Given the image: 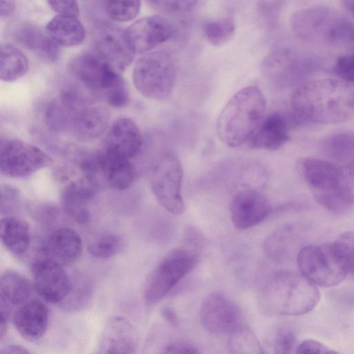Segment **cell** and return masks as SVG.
Here are the masks:
<instances>
[{
  "label": "cell",
  "mask_w": 354,
  "mask_h": 354,
  "mask_svg": "<svg viewBox=\"0 0 354 354\" xmlns=\"http://www.w3.org/2000/svg\"><path fill=\"white\" fill-rule=\"evenodd\" d=\"M290 104L295 124L343 122L354 118V86L331 78L306 81L297 86Z\"/></svg>",
  "instance_id": "6da1fadb"
},
{
  "label": "cell",
  "mask_w": 354,
  "mask_h": 354,
  "mask_svg": "<svg viewBox=\"0 0 354 354\" xmlns=\"http://www.w3.org/2000/svg\"><path fill=\"white\" fill-rule=\"evenodd\" d=\"M319 299L317 286L301 274L283 271L266 282L258 304L266 315L297 316L310 312Z\"/></svg>",
  "instance_id": "7a4b0ae2"
},
{
  "label": "cell",
  "mask_w": 354,
  "mask_h": 354,
  "mask_svg": "<svg viewBox=\"0 0 354 354\" xmlns=\"http://www.w3.org/2000/svg\"><path fill=\"white\" fill-rule=\"evenodd\" d=\"M267 102L256 86L239 90L227 102L216 122V132L226 145L234 147L249 142L266 112Z\"/></svg>",
  "instance_id": "3957f363"
},
{
  "label": "cell",
  "mask_w": 354,
  "mask_h": 354,
  "mask_svg": "<svg viewBox=\"0 0 354 354\" xmlns=\"http://www.w3.org/2000/svg\"><path fill=\"white\" fill-rule=\"evenodd\" d=\"M136 89L145 97L166 100L176 80V66L171 55L165 50L148 53L139 59L133 72Z\"/></svg>",
  "instance_id": "277c9868"
},
{
  "label": "cell",
  "mask_w": 354,
  "mask_h": 354,
  "mask_svg": "<svg viewBox=\"0 0 354 354\" xmlns=\"http://www.w3.org/2000/svg\"><path fill=\"white\" fill-rule=\"evenodd\" d=\"M301 274L317 286L334 287L342 282L348 272L333 243L308 245L298 252Z\"/></svg>",
  "instance_id": "5b68a950"
},
{
  "label": "cell",
  "mask_w": 354,
  "mask_h": 354,
  "mask_svg": "<svg viewBox=\"0 0 354 354\" xmlns=\"http://www.w3.org/2000/svg\"><path fill=\"white\" fill-rule=\"evenodd\" d=\"M301 175L317 202L333 214H342L351 207L337 191L339 165L324 159L308 158L301 160Z\"/></svg>",
  "instance_id": "8992f818"
},
{
  "label": "cell",
  "mask_w": 354,
  "mask_h": 354,
  "mask_svg": "<svg viewBox=\"0 0 354 354\" xmlns=\"http://www.w3.org/2000/svg\"><path fill=\"white\" fill-rule=\"evenodd\" d=\"M198 254L177 249L167 254L153 268L145 288L147 304H154L166 296L196 266Z\"/></svg>",
  "instance_id": "52a82bcc"
},
{
  "label": "cell",
  "mask_w": 354,
  "mask_h": 354,
  "mask_svg": "<svg viewBox=\"0 0 354 354\" xmlns=\"http://www.w3.org/2000/svg\"><path fill=\"white\" fill-rule=\"evenodd\" d=\"M52 164V158L36 146L15 138L1 140L0 169L7 177L26 178Z\"/></svg>",
  "instance_id": "ba28073f"
},
{
  "label": "cell",
  "mask_w": 354,
  "mask_h": 354,
  "mask_svg": "<svg viewBox=\"0 0 354 354\" xmlns=\"http://www.w3.org/2000/svg\"><path fill=\"white\" fill-rule=\"evenodd\" d=\"M183 171L178 157L165 153L156 163L151 176L152 192L158 203L170 213L181 214L185 204L181 189Z\"/></svg>",
  "instance_id": "9c48e42d"
},
{
  "label": "cell",
  "mask_w": 354,
  "mask_h": 354,
  "mask_svg": "<svg viewBox=\"0 0 354 354\" xmlns=\"http://www.w3.org/2000/svg\"><path fill=\"white\" fill-rule=\"evenodd\" d=\"M200 317L207 331L231 335L244 326L239 308L226 295L212 292L203 301Z\"/></svg>",
  "instance_id": "30bf717a"
},
{
  "label": "cell",
  "mask_w": 354,
  "mask_h": 354,
  "mask_svg": "<svg viewBox=\"0 0 354 354\" xmlns=\"http://www.w3.org/2000/svg\"><path fill=\"white\" fill-rule=\"evenodd\" d=\"M68 70L84 87L102 94L120 75L94 50L75 56L69 62Z\"/></svg>",
  "instance_id": "8fae6325"
},
{
  "label": "cell",
  "mask_w": 354,
  "mask_h": 354,
  "mask_svg": "<svg viewBox=\"0 0 354 354\" xmlns=\"http://www.w3.org/2000/svg\"><path fill=\"white\" fill-rule=\"evenodd\" d=\"M93 45L94 50L119 73L131 64L136 54L126 30L110 24H102L96 27Z\"/></svg>",
  "instance_id": "7c38bea8"
},
{
  "label": "cell",
  "mask_w": 354,
  "mask_h": 354,
  "mask_svg": "<svg viewBox=\"0 0 354 354\" xmlns=\"http://www.w3.org/2000/svg\"><path fill=\"white\" fill-rule=\"evenodd\" d=\"M262 70L265 76L277 85L289 86L305 82L304 80L313 71V64L291 51L280 50L267 56Z\"/></svg>",
  "instance_id": "4fadbf2b"
},
{
  "label": "cell",
  "mask_w": 354,
  "mask_h": 354,
  "mask_svg": "<svg viewBox=\"0 0 354 354\" xmlns=\"http://www.w3.org/2000/svg\"><path fill=\"white\" fill-rule=\"evenodd\" d=\"M63 267L44 257L37 259L32 266L35 289L48 303H62L72 289L73 283Z\"/></svg>",
  "instance_id": "5bb4252c"
},
{
  "label": "cell",
  "mask_w": 354,
  "mask_h": 354,
  "mask_svg": "<svg viewBox=\"0 0 354 354\" xmlns=\"http://www.w3.org/2000/svg\"><path fill=\"white\" fill-rule=\"evenodd\" d=\"M130 44L136 53H145L170 39L176 32L168 19L153 15L141 18L127 30Z\"/></svg>",
  "instance_id": "9a60e30c"
},
{
  "label": "cell",
  "mask_w": 354,
  "mask_h": 354,
  "mask_svg": "<svg viewBox=\"0 0 354 354\" xmlns=\"http://www.w3.org/2000/svg\"><path fill=\"white\" fill-rule=\"evenodd\" d=\"M271 210L268 198L254 189L237 192L230 205L232 222L239 230H246L261 223L269 216Z\"/></svg>",
  "instance_id": "2e32d148"
},
{
  "label": "cell",
  "mask_w": 354,
  "mask_h": 354,
  "mask_svg": "<svg viewBox=\"0 0 354 354\" xmlns=\"http://www.w3.org/2000/svg\"><path fill=\"white\" fill-rule=\"evenodd\" d=\"M336 17L326 6H313L293 13L290 21V28L294 35L300 39L326 40Z\"/></svg>",
  "instance_id": "e0dca14e"
},
{
  "label": "cell",
  "mask_w": 354,
  "mask_h": 354,
  "mask_svg": "<svg viewBox=\"0 0 354 354\" xmlns=\"http://www.w3.org/2000/svg\"><path fill=\"white\" fill-rule=\"evenodd\" d=\"M98 183L83 176L70 181L61 193V203L64 212L77 223L84 225L91 220L88 205L97 192Z\"/></svg>",
  "instance_id": "ac0fdd59"
},
{
  "label": "cell",
  "mask_w": 354,
  "mask_h": 354,
  "mask_svg": "<svg viewBox=\"0 0 354 354\" xmlns=\"http://www.w3.org/2000/svg\"><path fill=\"white\" fill-rule=\"evenodd\" d=\"M142 143V134L136 123L129 118H122L109 126L102 150L131 159L138 153Z\"/></svg>",
  "instance_id": "d6986e66"
},
{
  "label": "cell",
  "mask_w": 354,
  "mask_h": 354,
  "mask_svg": "<svg viewBox=\"0 0 354 354\" xmlns=\"http://www.w3.org/2000/svg\"><path fill=\"white\" fill-rule=\"evenodd\" d=\"M138 345L136 329L125 318L113 317L105 324L98 343L100 353H134Z\"/></svg>",
  "instance_id": "ffe728a7"
},
{
  "label": "cell",
  "mask_w": 354,
  "mask_h": 354,
  "mask_svg": "<svg viewBox=\"0 0 354 354\" xmlns=\"http://www.w3.org/2000/svg\"><path fill=\"white\" fill-rule=\"evenodd\" d=\"M95 178L102 180L110 187L124 190L133 183L136 170L130 159L111 154L104 150L97 153Z\"/></svg>",
  "instance_id": "44dd1931"
},
{
  "label": "cell",
  "mask_w": 354,
  "mask_h": 354,
  "mask_svg": "<svg viewBox=\"0 0 354 354\" xmlns=\"http://www.w3.org/2000/svg\"><path fill=\"white\" fill-rule=\"evenodd\" d=\"M82 252L80 236L73 229L60 227L53 232L41 248V257L62 266L75 263Z\"/></svg>",
  "instance_id": "7402d4cb"
},
{
  "label": "cell",
  "mask_w": 354,
  "mask_h": 354,
  "mask_svg": "<svg viewBox=\"0 0 354 354\" xmlns=\"http://www.w3.org/2000/svg\"><path fill=\"white\" fill-rule=\"evenodd\" d=\"M290 120L285 115L273 112L266 115L248 142L251 149L276 151L290 139Z\"/></svg>",
  "instance_id": "603a6c76"
},
{
  "label": "cell",
  "mask_w": 354,
  "mask_h": 354,
  "mask_svg": "<svg viewBox=\"0 0 354 354\" xmlns=\"http://www.w3.org/2000/svg\"><path fill=\"white\" fill-rule=\"evenodd\" d=\"M10 34L15 42L46 62H55L59 57V45L37 26L19 24L12 28Z\"/></svg>",
  "instance_id": "cb8c5ba5"
},
{
  "label": "cell",
  "mask_w": 354,
  "mask_h": 354,
  "mask_svg": "<svg viewBox=\"0 0 354 354\" xmlns=\"http://www.w3.org/2000/svg\"><path fill=\"white\" fill-rule=\"evenodd\" d=\"M13 322L23 338L30 342L37 341L43 337L47 329L48 309L40 300H30L17 309Z\"/></svg>",
  "instance_id": "d4e9b609"
},
{
  "label": "cell",
  "mask_w": 354,
  "mask_h": 354,
  "mask_svg": "<svg viewBox=\"0 0 354 354\" xmlns=\"http://www.w3.org/2000/svg\"><path fill=\"white\" fill-rule=\"evenodd\" d=\"M109 123L110 115L106 109L86 104L75 113L69 131L79 140L90 141L108 130Z\"/></svg>",
  "instance_id": "484cf974"
},
{
  "label": "cell",
  "mask_w": 354,
  "mask_h": 354,
  "mask_svg": "<svg viewBox=\"0 0 354 354\" xmlns=\"http://www.w3.org/2000/svg\"><path fill=\"white\" fill-rule=\"evenodd\" d=\"M46 31L58 45L66 47L80 44L86 35L84 27L77 17L59 14L48 21Z\"/></svg>",
  "instance_id": "4316f807"
},
{
  "label": "cell",
  "mask_w": 354,
  "mask_h": 354,
  "mask_svg": "<svg viewBox=\"0 0 354 354\" xmlns=\"http://www.w3.org/2000/svg\"><path fill=\"white\" fill-rule=\"evenodd\" d=\"M0 237L3 245L12 253L22 255L30 244L28 224L19 218L6 216L1 218Z\"/></svg>",
  "instance_id": "83f0119b"
},
{
  "label": "cell",
  "mask_w": 354,
  "mask_h": 354,
  "mask_svg": "<svg viewBox=\"0 0 354 354\" xmlns=\"http://www.w3.org/2000/svg\"><path fill=\"white\" fill-rule=\"evenodd\" d=\"M32 292L29 281L19 273L6 270L0 279V301L19 306L28 301Z\"/></svg>",
  "instance_id": "f1b7e54d"
},
{
  "label": "cell",
  "mask_w": 354,
  "mask_h": 354,
  "mask_svg": "<svg viewBox=\"0 0 354 354\" xmlns=\"http://www.w3.org/2000/svg\"><path fill=\"white\" fill-rule=\"evenodd\" d=\"M321 151L335 163L354 161V131H339L326 137L321 143Z\"/></svg>",
  "instance_id": "f546056e"
},
{
  "label": "cell",
  "mask_w": 354,
  "mask_h": 354,
  "mask_svg": "<svg viewBox=\"0 0 354 354\" xmlns=\"http://www.w3.org/2000/svg\"><path fill=\"white\" fill-rule=\"evenodd\" d=\"M28 60L15 46L2 44L0 48V77L3 82L15 81L28 70Z\"/></svg>",
  "instance_id": "4dcf8cb0"
},
{
  "label": "cell",
  "mask_w": 354,
  "mask_h": 354,
  "mask_svg": "<svg viewBox=\"0 0 354 354\" xmlns=\"http://www.w3.org/2000/svg\"><path fill=\"white\" fill-rule=\"evenodd\" d=\"M292 226L286 225L273 232L265 243V250L273 260L281 262L286 259L292 240Z\"/></svg>",
  "instance_id": "1f68e13d"
},
{
  "label": "cell",
  "mask_w": 354,
  "mask_h": 354,
  "mask_svg": "<svg viewBox=\"0 0 354 354\" xmlns=\"http://www.w3.org/2000/svg\"><path fill=\"white\" fill-rule=\"evenodd\" d=\"M203 32L209 43L220 46L229 41L235 32V24L231 17L209 21L205 24Z\"/></svg>",
  "instance_id": "d6a6232c"
},
{
  "label": "cell",
  "mask_w": 354,
  "mask_h": 354,
  "mask_svg": "<svg viewBox=\"0 0 354 354\" xmlns=\"http://www.w3.org/2000/svg\"><path fill=\"white\" fill-rule=\"evenodd\" d=\"M296 339L294 329L290 326L282 325L275 329L263 348L269 353H290L296 348Z\"/></svg>",
  "instance_id": "836d02e7"
},
{
  "label": "cell",
  "mask_w": 354,
  "mask_h": 354,
  "mask_svg": "<svg viewBox=\"0 0 354 354\" xmlns=\"http://www.w3.org/2000/svg\"><path fill=\"white\" fill-rule=\"evenodd\" d=\"M230 336L229 348L232 353H264L263 346L255 335L245 325Z\"/></svg>",
  "instance_id": "e575fe53"
},
{
  "label": "cell",
  "mask_w": 354,
  "mask_h": 354,
  "mask_svg": "<svg viewBox=\"0 0 354 354\" xmlns=\"http://www.w3.org/2000/svg\"><path fill=\"white\" fill-rule=\"evenodd\" d=\"M140 8V0H106L105 10L113 21H129L133 19Z\"/></svg>",
  "instance_id": "d590c367"
},
{
  "label": "cell",
  "mask_w": 354,
  "mask_h": 354,
  "mask_svg": "<svg viewBox=\"0 0 354 354\" xmlns=\"http://www.w3.org/2000/svg\"><path fill=\"white\" fill-rule=\"evenodd\" d=\"M122 246L123 241L120 236L107 234L91 243L88 250L95 258L107 259L118 254Z\"/></svg>",
  "instance_id": "8d00e7d4"
},
{
  "label": "cell",
  "mask_w": 354,
  "mask_h": 354,
  "mask_svg": "<svg viewBox=\"0 0 354 354\" xmlns=\"http://www.w3.org/2000/svg\"><path fill=\"white\" fill-rule=\"evenodd\" d=\"M326 41L336 46L354 44V25L348 19L337 16L330 28Z\"/></svg>",
  "instance_id": "74e56055"
},
{
  "label": "cell",
  "mask_w": 354,
  "mask_h": 354,
  "mask_svg": "<svg viewBox=\"0 0 354 354\" xmlns=\"http://www.w3.org/2000/svg\"><path fill=\"white\" fill-rule=\"evenodd\" d=\"M333 244L348 273L354 274V231L341 234Z\"/></svg>",
  "instance_id": "f35d334b"
},
{
  "label": "cell",
  "mask_w": 354,
  "mask_h": 354,
  "mask_svg": "<svg viewBox=\"0 0 354 354\" xmlns=\"http://www.w3.org/2000/svg\"><path fill=\"white\" fill-rule=\"evenodd\" d=\"M337 191L344 202L354 205V161L339 166Z\"/></svg>",
  "instance_id": "ab89813d"
},
{
  "label": "cell",
  "mask_w": 354,
  "mask_h": 354,
  "mask_svg": "<svg viewBox=\"0 0 354 354\" xmlns=\"http://www.w3.org/2000/svg\"><path fill=\"white\" fill-rule=\"evenodd\" d=\"M103 95L107 103L114 108H123L130 100L128 86L121 75L103 93Z\"/></svg>",
  "instance_id": "60d3db41"
},
{
  "label": "cell",
  "mask_w": 354,
  "mask_h": 354,
  "mask_svg": "<svg viewBox=\"0 0 354 354\" xmlns=\"http://www.w3.org/2000/svg\"><path fill=\"white\" fill-rule=\"evenodd\" d=\"M153 9L169 14L185 13L193 10L198 0H146Z\"/></svg>",
  "instance_id": "b9f144b4"
},
{
  "label": "cell",
  "mask_w": 354,
  "mask_h": 354,
  "mask_svg": "<svg viewBox=\"0 0 354 354\" xmlns=\"http://www.w3.org/2000/svg\"><path fill=\"white\" fill-rule=\"evenodd\" d=\"M91 293L89 284L82 281L79 286L73 285L70 293L62 304L64 305L65 308L77 309L87 302Z\"/></svg>",
  "instance_id": "7bdbcfd3"
},
{
  "label": "cell",
  "mask_w": 354,
  "mask_h": 354,
  "mask_svg": "<svg viewBox=\"0 0 354 354\" xmlns=\"http://www.w3.org/2000/svg\"><path fill=\"white\" fill-rule=\"evenodd\" d=\"M333 73L342 81L354 82V53L339 57L333 68Z\"/></svg>",
  "instance_id": "ee69618b"
},
{
  "label": "cell",
  "mask_w": 354,
  "mask_h": 354,
  "mask_svg": "<svg viewBox=\"0 0 354 354\" xmlns=\"http://www.w3.org/2000/svg\"><path fill=\"white\" fill-rule=\"evenodd\" d=\"M20 194L12 187L5 185L1 188V214L8 215L16 212L19 207Z\"/></svg>",
  "instance_id": "f6af8a7d"
},
{
  "label": "cell",
  "mask_w": 354,
  "mask_h": 354,
  "mask_svg": "<svg viewBox=\"0 0 354 354\" xmlns=\"http://www.w3.org/2000/svg\"><path fill=\"white\" fill-rule=\"evenodd\" d=\"M295 353L331 354L337 353V351L317 340L308 339L302 341L296 346Z\"/></svg>",
  "instance_id": "bcb514c9"
},
{
  "label": "cell",
  "mask_w": 354,
  "mask_h": 354,
  "mask_svg": "<svg viewBox=\"0 0 354 354\" xmlns=\"http://www.w3.org/2000/svg\"><path fill=\"white\" fill-rule=\"evenodd\" d=\"M50 8L59 15L78 17L80 8L77 0H47Z\"/></svg>",
  "instance_id": "7dc6e473"
},
{
  "label": "cell",
  "mask_w": 354,
  "mask_h": 354,
  "mask_svg": "<svg viewBox=\"0 0 354 354\" xmlns=\"http://www.w3.org/2000/svg\"><path fill=\"white\" fill-rule=\"evenodd\" d=\"M166 353H198L199 351L192 344L184 340H176L168 344L164 348Z\"/></svg>",
  "instance_id": "c3c4849f"
},
{
  "label": "cell",
  "mask_w": 354,
  "mask_h": 354,
  "mask_svg": "<svg viewBox=\"0 0 354 354\" xmlns=\"http://www.w3.org/2000/svg\"><path fill=\"white\" fill-rule=\"evenodd\" d=\"M0 16L6 18L10 16L15 10V0H0Z\"/></svg>",
  "instance_id": "681fc988"
},
{
  "label": "cell",
  "mask_w": 354,
  "mask_h": 354,
  "mask_svg": "<svg viewBox=\"0 0 354 354\" xmlns=\"http://www.w3.org/2000/svg\"><path fill=\"white\" fill-rule=\"evenodd\" d=\"M161 314L164 319L174 326L178 325V319L175 311L168 306H165L161 310Z\"/></svg>",
  "instance_id": "f907efd6"
},
{
  "label": "cell",
  "mask_w": 354,
  "mask_h": 354,
  "mask_svg": "<svg viewBox=\"0 0 354 354\" xmlns=\"http://www.w3.org/2000/svg\"><path fill=\"white\" fill-rule=\"evenodd\" d=\"M1 353H9V354H17V353H29L30 351L27 350L26 348L19 346V345H15V344H11L8 346H6L5 347L2 348L0 351Z\"/></svg>",
  "instance_id": "816d5d0a"
},
{
  "label": "cell",
  "mask_w": 354,
  "mask_h": 354,
  "mask_svg": "<svg viewBox=\"0 0 354 354\" xmlns=\"http://www.w3.org/2000/svg\"><path fill=\"white\" fill-rule=\"evenodd\" d=\"M342 3L346 10L354 17V0H342Z\"/></svg>",
  "instance_id": "f5cc1de1"
}]
</instances>
